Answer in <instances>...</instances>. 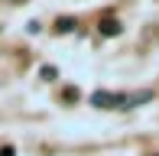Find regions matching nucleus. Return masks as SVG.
I'll list each match as a JSON object with an SVG mask.
<instances>
[{
  "instance_id": "nucleus-1",
  "label": "nucleus",
  "mask_w": 159,
  "mask_h": 156,
  "mask_svg": "<svg viewBox=\"0 0 159 156\" xmlns=\"http://www.w3.org/2000/svg\"><path fill=\"white\" fill-rule=\"evenodd\" d=\"M94 108H124V94H114V91H94L91 94Z\"/></svg>"
},
{
  "instance_id": "nucleus-2",
  "label": "nucleus",
  "mask_w": 159,
  "mask_h": 156,
  "mask_svg": "<svg viewBox=\"0 0 159 156\" xmlns=\"http://www.w3.org/2000/svg\"><path fill=\"white\" fill-rule=\"evenodd\" d=\"M153 101V91H133V94H124V108H140V104Z\"/></svg>"
},
{
  "instance_id": "nucleus-3",
  "label": "nucleus",
  "mask_w": 159,
  "mask_h": 156,
  "mask_svg": "<svg viewBox=\"0 0 159 156\" xmlns=\"http://www.w3.org/2000/svg\"><path fill=\"white\" fill-rule=\"evenodd\" d=\"M98 33H101V36H120V23H117L114 16H107V20H101Z\"/></svg>"
},
{
  "instance_id": "nucleus-4",
  "label": "nucleus",
  "mask_w": 159,
  "mask_h": 156,
  "mask_svg": "<svg viewBox=\"0 0 159 156\" xmlns=\"http://www.w3.org/2000/svg\"><path fill=\"white\" fill-rule=\"evenodd\" d=\"M55 30H59V33H71V30H75V20H71V16H62L59 23H55Z\"/></svg>"
},
{
  "instance_id": "nucleus-5",
  "label": "nucleus",
  "mask_w": 159,
  "mask_h": 156,
  "mask_svg": "<svg viewBox=\"0 0 159 156\" xmlns=\"http://www.w3.org/2000/svg\"><path fill=\"white\" fill-rule=\"evenodd\" d=\"M42 78H49V81H52V78H55V68H52V65H46V68H42Z\"/></svg>"
},
{
  "instance_id": "nucleus-6",
  "label": "nucleus",
  "mask_w": 159,
  "mask_h": 156,
  "mask_svg": "<svg viewBox=\"0 0 159 156\" xmlns=\"http://www.w3.org/2000/svg\"><path fill=\"white\" fill-rule=\"evenodd\" d=\"M0 156H13V146H3V150H0Z\"/></svg>"
}]
</instances>
